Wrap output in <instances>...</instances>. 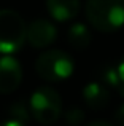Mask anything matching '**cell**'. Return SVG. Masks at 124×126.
Listing matches in <instances>:
<instances>
[{
  "label": "cell",
  "mask_w": 124,
  "mask_h": 126,
  "mask_svg": "<svg viewBox=\"0 0 124 126\" xmlns=\"http://www.w3.org/2000/svg\"><path fill=\"white\" fill-rule=\"evenodd\" d=\"M86 18L100 32H115L124 24V0H87Z\"/></svg>",
  "instance_id": "cell-1"
},
{
  "label": "cell",
  "mask_w": 124,
  "mask_h": 126,
  "mask_svg": "<svg viewBox=\"0 0 124 126\" xmlns=\"http://www.w3.org/2000/svg\"><path fill=\"white\" fill-rule=\"evenodd\" d=\"M27 40V24L14 10H0V53L13 54Z\"/></svg>",
  "instance_id": "cell-2"
},
{
  "label": "cell",
  "mask_w": 124,
  "mask_h": 126,
  "mask_svg": "<svg viewBox=\"0 0 124 126\" xmlns=\"http://www.w3.org/2000/svg\"><path fill=\"white\" fill-rule=\"evenodd\" d=\"M35 70L38 77L46 81H62L75 70V62L68 53L61 49H50L38 56L35 61Z\"/></svg>",
  "instance_id": "cell-3"
},
{
  "label": "cell",
  "mask_w": 124,
  "mask_h": 126,
  "mask_svg": "<svg viewBox=\"0 0 124 126\" xmlns=\"http://www.w3.org/2000/svg\"><path fill=\"white\" fill-rule=\"evenodd\" d=\"M29 107H30V113L38 123L50 126L59 120L62 112V101L56 89L50 86H41L32 93Z\"/></svg>",
  "instance_id": "cell-4"
},
{
  "label": "cell",
  "mask_w": 124,
  "mask_h": 126,
  "mask_svg": "<svg viewBox=\"0 0 124 126\" xmlns=\"http://www.w3.org/2000/svg\"><path fill=\"white\" fill-rule=\"evenodd\" d=\"M57 29L48 19H35L27 26V42L32 48H46L56 40Z\"/></svg>",
  "instance_id": "cell-5"
},
{
  "label": "cell",
  "mask_w": 124,
  "mask_h": 126,
  "mask_svg": "<svg viewBox=\"0 0 124 126\" xmlns=\"http://www.w3.org/2000/svg\"><path fill=\"white\" fill-rule=\"evenodd\" d=\"M22 80V69L21 64L11 56L0 58V93L8 94L13 93Z\"/></svg>",
  "instance_id": "cell-6"
},
{
  "label": "cell",
  "mask_w": 124,
  "mask_h": 126,
  "mask_svg": "<svg viewBox=\"0 0 124 126\" xmlns=\"http://www.w3.org/2000/svg\"><path fill=\"white\" fill-rule=\"evenodd\" d=\"M83 99L92 110H102L110 102V91L103 83L92 81L83 88Z\"/></svg>",
  "instance_id": "cell-7"
},
{
  "label": "cell",
  "mask_w": 124,
  "mask_h": 126,
  "mask_svg": "<svg viewBox=\"0 0 124 126\" xmlns=\"http://www.w3.org/2000/svg\"><path fill=\"white\" fill-rule=\"evenodd\" d=\"M46 8L53 19L65 22L78 15L80 0H46Z\"/></svg>",
  "instance_id": "cell-8"
},
{
  "label": "cell",
  "mask_w": 124,
  "mask_h": 126,
  "mask_svg": "<svg viewBox=\"0 0 124 126\" xmlns=\"http://www.w3.org/2000/svg\"><path fill=\"white\" fill-rule=\"evenodd\" d=\"M99 81L108 88H115L119 93V96L124 97V80L118 72V65L110 64V62L102 64L99 69Z\"/></svg>",
  "instance_id": "cell-9"
},
{
  "label": "cell",
  "mask_w": 124,
  "mask_h": 126,
  "mask_svg": "<svg viewBox=\"0 0 124 126\" xmlns=\"http://www.w3.org/2000/svg\"><path fill=\"white\" fill-rule=\"evenodd\" d=\"M67 38H68V43H70L72 48L80 49V51L81 49H86L91 45V32L81 22H76V24H73L68 29Z\"/></svg>",
  "instance_id": "cell-10"
},
{
  "label": "cell",
  "mask_w": 124,
  "mask_h": 126,
  "mask_svg": "<svg viewBox=\"0 0 124 126\" xmlns=\"http://www.w3.org/2000/svg\"><path fill=\"white\" fill-rule=\"evenodd\" d=\"M29 115H30V107L24 101L13 102L8 109V118L10 120L19 121V123H22L24 126L29 123Z\"/></svg>",
  "instance_id": "cell-11"
},
{
  "label": "cell",
  "mask_w": 124,
  "mask_h": 126,
  "mask_svg": "<svg viewBox=\"0 0 124 126\" xmlns=\"http://www.w3.org/2000/svg\"><path fill=\"white\" fill-rule=\"evenodd\" d=\"M64 118H65V123L68 126H80L84 121V112L78 107H73V109L65 112Z\"/></svg>",
  "instance_id": "cell-12"
},
{
  "label": "cell",
  "mask_w": 124,
  "mask_h": 126,
  "mask_svg": "<svg viewBox=\"0 0 124 126\" xmlns=\"http://www.w3.org/2000/svg\"><path fill=\"white\" fill-rule=\"evenodd\" d=\"M115 120L118 121L121 126H124V104H121V107L116 110V113H115Z\"/></svg>",
  "instance_id": "cell-13"
},
{
  "label": "cell",
  "mask_w": 124,
  "mask_h": 126,
  "mask_svg": "<svg viewBox=\"0 0 124 126\" xmlns=\"http://www.w3.org/2000/svg\"><path fill=\"white\" fill-rule=\"evenodd\" d=\"M0 126H24L22 123H19V121H14V120H5L3 123H0Z\"/></svg>",
  "instance_id": "cell-14"
},
{
  "label": "cell",
  "mask_w": 124,
  "mask_h": 126,
  "mask_svg": "<svg viewBox=\"0 0 124 126\" xmlns=\"http://www.w3.org/2000/svg\"><path fill=\"white\" fill-rule=\"evenodd\" d=\"M86 126H113V125H110L108 121L99 120V121H92V123H89V125H86Z\"/></svg>",
  "instance_id": "cell-15"
},
{
  "label": "cell",
  "mask_w": 124,
  "mask_h": 126,
  "mask_svg": "<svg viewBox=\"0 0 124 126\" xmlns=\"http://www.w3.org/2000/svg\"><path fill=\"white\" fill-rule=\"evenodd\" d=\"M118 72H119V75H121V78L124 80V56H123L121 62L118 64Z\"/></svg>",
  "instance_id": "cell-16"
}]
</instances>
